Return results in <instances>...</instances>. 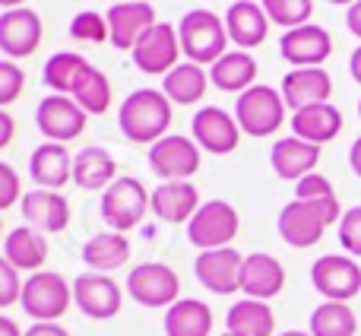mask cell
<instances>
[{"instance_id":"7bdbcfd3","label":"cell","mask_w":361,"mask_h":336,"mask_svg":"<svg viewBox=\"0 0 361 336\" xmlns=\"http://www.w3.org/2000/svg\"><path fill=\"white\" fill-rule=\"evenodd\" d=\"M23 197H25V193L19 191L16 168H13L10 162H4V165H0V210H10L16 200L23 203Z\"/></svg>"},{"instance_id":"52a82bcc","label":"cell","mask_w":361,"mask_h":336,"mask_svg":"<svg viewBox=\"0 0 361 336\" xmlns=\"http://www.w3.org/2000/svg\"><path fill=\"white\" fill-rule=\"evenodd\" d=\"M238 229H241V219L228 200H206L197 210V216L187 222V238L200 251H219L231 248V238L238 235Z\"/></svg>"},{"instance_id":"8992f818","label":"cell","mask_w":361,"mask_h":336,"mask_svg":"<svg viewBox=\"0 0 361 336\" xmlns=\"http://www.w3.org/2000/svg\"><path fill=\"white\" fill-rule=\"evenodd\" d=\"M152 197L140 178H118L105 193H102V219H105L108 232H130L143 222L146 210H149Z\"/></svg>"},{"instance_id":"836d02e7","label":"cell","mask_w":361,"mask_h":336,"mask_svg":"<svg viewBox=\"0 0 361 336\" xmlns=\"http://www.w3.org/2000/svg\"><path fill=\"white\" fill-rule=\"evenodd\" d=\"M206 86H209V73L190 61L178 64L162 80V92L169 95L171 105H197V102H203Z\"/></svg>"},{"instance_id":"83f0119b","label":"cell","mask_w":361,"mask_h":336,"mask_svg":"<svg viewBox=\"0 0 361 336\" xmlns=\"http://www.w3.org/2000/svg\"><path fill=\"white\" fill-rule=\"evenodd\" d=\"M114 174H118V162L102 146H86L73 156V184L82 191H102V187L108 191L118 181Z\"/></svg>"},{"instance_id":"4fadbf2b","label":"cell","mask_w":361,"mask_h":336,"mask_svg":"<svg viewBox=\"0 0 361 336\" xmlns=\"http://www.w3.org/2000/svg\"><path fill=\"white\" fill-rule=\"evenodd\" d=\"M190 133L200 150L209 156H228L241 140V127L225 108H200L190 121Z\"/></svg>"},{"instance_id":"603a6c76","label":"cell","mask_w":361,"mask_h":336,"mask_svg":"<svg viewBox=\"0 0 361 336\" xmlns=\"http://www.w3.org/2000/svg\"><path fill=\"white\" fill-rule=\"evenodd\" d=\"M292 133L298 140H305V143H314V146L333 143V140L343 133V112H339L333 102L305 108V112H295L292 114Z\"/></svg>"},{"instance_id":"c3c4849f","label":"cell","mask_w":361,"mask_h":336,"mask_svg":"<svg viewBox=\"0 0 361 336\" xmlns=\"http://www.w3.org/2000/svg\"><path fill=\"white\" fill-rule=\"evenodd\" d=\"M349 73H352V80L361 83V44L355 51H352V61H349Z\"/></svg>"},{"instance_id":"74e56055","label":"cell","mask_w":361,"mask_h":336,"mask_svg":"<svg viewBox=\"0 0 361 336\" xmlns=\"http://www.w3.org/2000/svg\"><path fill=\"white\" fill-rule=\"evenodd\" d=\"M70 35L76 42H86V44H102V42H111V29H108V19L95 10H82L70 19Z\"/></svg>"},{"instance_id":"484cf974","label":"cell","mask_w":361,"mask_h":336,"mask_svg":"<svg viewBox=\"0 0 361 336\" xmlns=\"http://www.w3.org/2000/svg\"><path fill=\"white\" fill-rule=\"evenodd\" d=\"M269 162H273V172L286 181H301L307 174H314V168L320 162V146L305 143L298 137H286L273 146L269 152Z\"/></svg>"},{"instance_id":"7dc6e473","label":"cell","mask_w":361,"mask_h":336,"mask_svg":"<svg viewBox=\"0 0 361 336\" xmlns=\"http://www.w3.org/2000/svg\"><path fill=\"white\" fill-rule=\"evenodd\" d=\"M349 165H352V172L361 178V137L352 143V150H349Z\"/></svg>"},{"instance_id":"4316f807","label":"cell","mask_w":361,"mask_h":336,"mask_svg":"<svg viewBox=\"0 0 361 336\" xmlns=\"http://www.w3.org/2000/svg\"><path fill=\"white\" fill-rule=\"evenodd\" d=\"M4 260L13 263L16 270L42 273V263L48 260V241L32 225H16L4 241Z\"/></svg>"},{"instance_id":"60d3db41","label":"cell","mask_w":361,"mask_h":336,"mask_svg":"<svg viewBox=\"0 0 361 336\" xmlns=\"http://www.w3.org/2000/svg\"><path fill=\"white\" fill-rule=\"evenodd\" d=\"M295 197L298 200H333L336 197V191H333L330 178H324V174H307V178H301L298 184H295Z\"/></svg>"},{"instance_id":"ffe728a7","label":"cell","mask_w":361,"mask_h":336,"mask_svg":"<svg viewBox=\"0 0 361 336\" xmlns=\"http://www.w3.org/2000/svg\"><path fill=\"white\" fill-rule=\"evenodd\" d=\"M19 206H23L19 212H23L25 225H32L35 232L57 235V232H63L70 225V203H67V197L57 191H42V187L25 191Z\"/></svg>"},{"instance_id":"5b68a950","label":"cell","mask_w":361,"mask_h":336,"mask_svg":"<svg viewBox=\"0 0 361 336\" xmlns=\"http://www.w3.org/2000/svg\"><path fill=\"white\" fill-rule=\"evenodd\" d=\"M73 301V282H67L61 273H32L23 286V311L35 318L38 324H57Z\"/></svg>"},{"instance_id":"d6986e66","label":"cell","mask_w":361,"mask_h":336,"mask_svg":"<svg viewBox=\"0 0 361 336\" xmlns=\"http://www.w3.org/2000/svg\"><path fill=\"white\" fill-rule=\"evenodd\" d=\"M330 92H333V80L324 67L288 70V73L282 76V99H286V108H292V112L326 105Z\"/></svg>"},{"instance_id":"44dd1931","label":"cell","mask_w":361,"mask_h":336,"mask_svg":"<svg viewBox=\"0 0 361 336\" xmlns=\"http://www.w3.org/2000/svg\"><path fill=\"white\" fill-rule=\"evenodd\" d=\"M286 286V267L276 260L273 254H257L244 257V270H241V292L247 299H257V301H267L273 295L282 292Z\"/></svg>"},{"instance_id":"816d5d0a","label":"cell","mask_w":361,"mask_h":336,"mask_svg":"<svg viewBox=\"0 0 361 336\" xmlns=\"http://www.w3.org/2000/svg\"><path fill=\"white\" fill-rule=\"evenodd\" d=\"M358 118H361V102H358Z\"/></svg>"},{"instance_id":"bcb514c9","label":"cell","mask_w":361,"mask_h":336,"mask_svg":"<svg viewBox=\"0 0 361 336\" xmlns=\"http://www.w3.org/2000/svg\"><path fill=\"white\" fill-rule=\"evenodd\" d=\"M13 140V118L10 112H0V150H6Z\"/></svg>"},{"instance_id":"d590c367","label":"cell","mask_w":361,"mask_h":336,"mask_svg":"<svg viewBox=\"0 0 361 336\" xmlns=\"http://www.w3.org/2000/svg\"><path fill=\"white\" fill-rule=\"evenodd\" d=\"M73 102L86 114H105L108 105H111V83H108V76L102 70H92L82 80V86L73 92Z\"/></svg>"},{"instance_id":"1f68e13d","label":"cell","mask_w":361,"mask_h":336,"mask_svg":"<svg viewBox=\"0 0 361 336\" xmlns=\"http://www.w3.org/2000/svg\"><path fill=\"white\" fill-rule=\"evenodd\" d=\"M257 61L247 51H228L222 61L209 67V83H216L222 92H247L257 86Z\"/></svg>"},{"instance_id":"d6a6232c","label":"cell","mask_w":361,"mask_h":336,"mask_svg":"<svg viewBox=\"0 0 361 336\" xmlns=\"http://www.w3.org/2000/svg\"><path fill=\"white\" fill-rule=\"evenodd\" d=\"M212 308L200 299H180L165 311V336H209Z\"/></svg>"},{"instance_id":"681fc988","label":"cell","mask_w":361,"mask_h":336,"mask_svg":"<svg viewBox=\"0 0 361 336\" xmlns=\"http://www.w3.org/2000/svg\"><path fill=\"white\" fill-rule=\"evenodd\" d=\"M0 336H25V333H19V324L13 318H0Z\"/></svg>"},{"instance_id":"e0dca14e","label":"cell","mask_w":361,"mask_h":336,"mask_svg":"<svg viewBox=\"0 0 361 336\" xmlns=\"http://www.w3.org/2000/svg\"><path fill=\"white\" fill-rule=\"evenodd\" d=\"M279 54L286 57L288 64H295V70L305 67H320L326 57L333 54V38L324 25H301V29L282 32L279 38Z\"/></svg>"},{"instance_id":"ac0fdd59","label":"cell","mask_w":361,"mask_h":336,"mask_svg":"<svg viewBox=\"0 0 361 336\" xmlns=\"http://www.w3.org/2000/svg\"><path fill=\"white\" fill-rule=\"evenodd\" d=\"M73 301L86 318L111 320L121 311V286L105 273H82L73 282Z\"/></svg>"},{"instance_id":"3957f363","label":"cell","mask_w":361,"mask_h":336,"mask_svg":"<svg viewBox=\"0 0 361 336\" xmlns=\"http://www.w3.org/2000/svg\"><path fill=\"white\" fill-rule=\"evenodd\" d=\"M178 38H180V51L190 64L203 67V64H216L222 61L228 51V29H225V16L212 10H190L180 16L178 23Z\"/></svg>"},{"instance_id":"f6af8a7d","label":"cell","mask_w":361,"mask_h":336,"mask_svg":"<svg viewBox=\"0 0 361 336\" xmlns=\"http://www.w3.org/2000/svg\"><path fill=\"white\" fill-rule=\"evenodd\" d=\"M25 336H70L61 324H35L25 330Z\"/></svg>"},{"instance_id":"8fae6325","label":"cell","mask_w":361,"mask_h":336,"mask_svg":"<svg viewBox=\"0 0 361 336\" xmlns=\"http://www.w3.org/2000/svg\"><path fill=\"white\" fill-rule=\"evenodd\" d=\"M200 146L197 140L190 137H180V133H169L162 137L156 146H149V168L152 174L169 184V181H187L190 174L200 172Z\"/></svg>"},{"instance_id":"ab89813d","label":"cell","mask_w":361,"mask_h":336,"mask_svg":"<svg viewBox=\"0 0 361 336\" xmlns=\"http://www.w3.org/2000/svg\"><path fill=\"white\" fill-rule=\"evenodd\" d=\"M339 244L349 257H361V206L345 210L343 222H339Z\"/></svg>"},{"instance_id":"2e32d148","label":"cell","mask_w":361,"mask_h":336,"mask_svg":"<svg viewBox=\"0 0 361 336\" xmlns=\"http://www.w3.org/2000/svg\"><path fill=\"white\" fill-rule=\"evenodd\" d=\"M42 44V16L29 6H13L0 13V51L6 61L13 57H29Z\"/></svg>"},{"instance_id":"f907efd6","label":"cell","mask_w":361,"mask_h":336,"mask_svg":"<svg viewBox=\"0 0 361 336\" xmlns=\"http://www.w3.org/2000/svg\"><path fill=\"white\" fill-rule=\"evenodd\" d=\"M279 336H311V333H305V330H286V333H279Z\"/></svg>"},{"instance_id":"4dcf8cb0","label":"cell","mask_w":361,"mask_h":336,"mask_svg":"<svg viewBox=\"0 0 361 336\" xmlns=\"http://www.w3.org/2000/svg\"><path fill=\"white\" fill-rule=\"evenodd\" d=\"M225 333L235 336H273L276 333V318L269 311L267 301L257 299H241L231 305L228 318H225Z\"/></svg>"},{"instance_id":"7402d4cb","label":"cell","mask_w":361,"mask_h":336,"mask_svg":"<svg viewBox=\"0 0 361 336\" xmlns=\"http://www.w3.org/2000/svg\"><path fill=\"white\" fill-rule=\"evenodd\" d=\"M225 29L228 38L238 44L241 51L257 48V44L267 42L269 32V16L263 10V4H250V0H238L225 10Z\"/></svg>"},{"instance_id":"6da1fadb","label":"cell","mask_w":361,"mask_h":336,"mask_svg":"<svg viewBox=\"0 0 361 336\" xmlns=\"http://www.w3.org/2000/svg\"><path fill=\"white\" fill-rule=\"evenodd\" d=\"M171 102L165 92L156 89H137L124 99L118 112V124L130 143H149L156 146L162 137H169L171 127Z\"/></svg>"},{"instance_id":"5bb4252c","label":"cell","mask_w":361,"mask_h":336,"mask_svg":"<svg viewBox=\"0 0 361 336\" xmlns=\"http://www.w3.org/2000/svg\"><path fill=\"white\" fill-rule=\"evenodd\" d=\"M108 29H111V44L118 51H133L140 44V38L159 25L156 6L143 4V0H127V4H111L105 13Z\"/></svg>"},{"instance_id":"d4e9b609","label":"cell","mask_w":361,"mask_h":336,"mask_svg":"<svg viewBox=\"0 0 361 336\" xmlns=\"http://www.w3.org/2000/svg\"><path fill=\"white\" fill-rule=\"evenodd\" d=\"M197 210H200V193L187 181H169V184H159L152 191V212L162 222H171V225L190 222L197 216Z\"/></svg>"},{"instance_id":"b9f144b4","label":"cell","mask_w":361,"mask_h":336,"mask_svg":"<svg viewBox=\"0 0 361 336\" xmlns=\"http://www.w3.org/2000/svg\"><path fill=\"white\" fill-rule=\"evenodd\" d=\"M23 286L19 282V270L13 263L0 260V308H10L13 301H23Z\"/></svg>"},{"instance_id":"277c9868","label":"cell","mask_w":361,"mask_h":336,"mask_svg":"<svg viewBox=\"0 0 361 336\" xmlns=\"http://www.w3.org/2000/svg\"><path fill=\"white\" fill-rule=\"evenodd\" d=\"M235 121H238V127H241V133L269 137V133H276L282 127V121H286V99H282L279 89L257 83L247 92L238 95Z\"/></svg>"},{"instance_id":"e575fe53","label":"cell","mask_w":361,"mask_h":336,"mask_svg":"<svg viewBox=\"0 0 361 336\" xmlns=\"http://www.w3.org/2000/svg\"><path fill=\"white\" fill-rule=\"evenodd\" d=\"M358 320L345 301H324L311 314V336H355Z\"/></svg>"},{"instance_id":"30bf717a","label":"cell","mask_w":361,"mask_h":336,"mask_svg":"<svg viewBox=\"0 0 361 336\" xmlns=\"http://www.w3.org/2000/svg\"><path fill=\"white\" fill-rule=\"evenodd\" d=\"M180 51V38L178 29L171 23H159L140 38V44L133 48V64L140 73L146 76H169L178 67Z\"/></svg>"},{"instance_id":"cb8c5ba5","label":"cell","mask_w":361,"mask_h":336,"mask_svg":"<svg viewBox=\"0 0 361 336\" xmlns=\"http://www.w3.org/2000/svg\"><path fill=\"white\" fill-rule=\"evenodd\" d=\"M29 174L42 191H61L73 178V156L63 143H42L29 159Z\"/></svg>"},{"instance_id":"f5cc1de1","label":"cell","mask_w":361,"mask_h":336,"mask_svg":"<svg viewBox=\"0 0 361 336\" xmlns=\"http://www.w3.org/2000/svg\"><path fill=\"white\" fill-rule=\"evenodd\" d=\"M225 336H235V333H225Z\"/></svg>"},{"instance_id":"7a4b0ae2","label":"cell","mask_w":361,"mask_h":336,"mask_svg":"<svg viewBox=\"0 0 361 336\" xmlns=\"http://www.w3.org/2000/svg\"><path fill=\"white\" fill-rule=\"evenodd\" d=\"M339 200H298L282 206L279 212V238L292 248H314L324 238V232L333 222H343Z\"/></svg>"},{"instance_id":"f35d334b","label":"cell","mask_w":361,"mask_h":336,"mask_svg":"<svg viewBox=\"0 0 361 336\" xmlns=\"http://www.w3.org/2000/svg\"><path fill=\"white\" fill-rule=\"evenodd\" d=\"M25 86V73L16 67V61H0V108L13 105Z\"/></svg>"},{"instance_id":"9c48e42d","label":"cell","mask_w":361,"mask_h":336,"mask_svg":"<svg viewBox=\"0 0 361 336\" xmlns=\"http://www.w3.org/2000/svg\"><path fill=\"white\" fill-rule=\"evenodd\" d=\"M311 282L324 295V301H345L349 305L361 292V267L355 263V257L326 254L320 260H314Z\"/></svg>"},{"instance_id":"7c38bea8","label":"cell","mask_w":361,"mask_h":336,"mask_svg":"<svg viewBox=\"0 0 361 336\" xmlns=\"http://www.w3.org/2000/svg\"><path fill=\"white\" fill-rule=\"evenodd\" d=\"M35 124L44 133L48 143H63L76 140L86 127V112L76 105L70 95H48V99L38 102L35 112Z\"/></svg>"},{"instance_id":"8d00e7d4","label":"cell","mask_w":361,"mask_h":336,"mask_svg":"<svg viewBox=\"0 0 361 336\" xmlns=\"http://www.w3.org/2000/svg\"><path fill=\"white\" fill-rule=\"evenodd\" d=\"M263 10H267L269 23L286 25V29L292 32V29L307 25V19H311V13H314V4L311 0H263Z\"/></svg>"},{"instance_id":"f1b7e54d","label":"cell","mask_w":361,"mask_h":336,"mask_svg":"<svg viewBox=\"0 0 361 336\" xmlns=\"http://www.w3.org/2000/svg\"><path fill=\"white\" fill-rule=\"evenodd\" d=\"M92 70H95L92 64L82 54H76V51H57V54L48 57V64H44V83L54 89V95H70V99H73V92L82 86V80H86Z\"/></svg>"},{"instance_id":"9a60e30c","label":"cell","mask_w":361,"mask_h":336,"mask_svg":"<svg viewBox=\"0 0 361 336\" xmlns=\"http://www.w3.org/2000/svg\"><path fill=\"white\" fill-rule=\"evenodd\" d=\"M241 270L244 257L235 248H219V251H200L193 260V273H197L200 286H206L216 295H231L241 289Z\"/></svg>"},{"instance_id":"ee69618b","label":"cell","mask_w":361,"mask_h":336,"mask_svg":"<svg viewBox=\"0 0 361 336\" xmlns=\"http://www.w3.org/2000/svg\"><path fill=\"white\" fill-rule=\"evenodd\" d=\"M345 25H349V32L355 38H361V0L349 6V13H345Z\"/></svg>"},{"instance_id":"f546056e","label":"cell","mask_w":361,"mask_h":336,"mask_svg":"<svg viewBox=\"0 0 361 336\" xmlns=\"http://www.w3.org/2000/svg\"><path fill=\"white\" fill-rule=\"evenodd\" d=\"M82 260L92 267V273H114L130 260V241L121 232H102L82 244Z\"/></svg>"},{"instance_id":"ba28073f","label":"cell","mask_w":361,"mask_h":336,"mask_svg":"<svg viewBox=\"0 0 361 336\" xmlns=\"http://www.w3.org/2000/svg\"><path fill=\"white\" fill-rule=\"evenodd\" d=\"M180 292V280L169 263H140L127 276V295L143 308H171Z\"/></svg>"}]
</instances>
